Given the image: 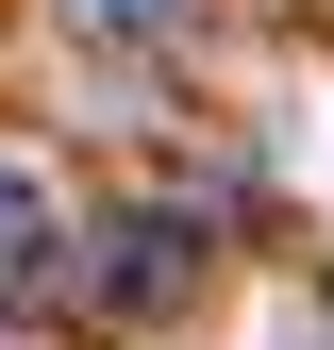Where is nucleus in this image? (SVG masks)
Wrapping results in <instances>:
<instances>
[{"instance_id":"f257e3e1","label":"nucleus","mask_w":334,"mask_h":350,"mask_svg":"<svg viewBox=\"0 0 334 350\" xmlns=\"http://www.w3.org/2000/svg\"><path fill=\"white\" fill-rule=\"evenodd\" d=\"M201 284V234L184 217H117L101 250H84V300H101V317H151V300H184Z\"/></svg>"}]
</instances>
